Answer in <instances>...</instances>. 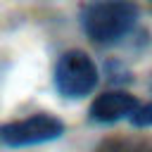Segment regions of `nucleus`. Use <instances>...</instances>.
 I'll return each instance as SVG.
<instances>
[{
    "instance_id": "nucleus-1",
    "label": "nucleus",
    "mask_w": 152,
    "mask_h": 152,
    "mask_svg": "<svg viewBox=\"0 0 152 152\" xmlns=\"http://www.w3.org/2000/svg\"><path fill=\"white\" fill-rule=\"evenodd\" d=\"M138 5L133 0H90L81 10V26L93 43L109 45L133 31Z\"/></svg>"
},
{
    "instance_id": "nucleus-2",
    "label": "nucleus",
    "mask_w": 152,
    "mask_h": 152,
    "mask_svg": "<svg viewBox=\"0 0 152 152\" xmlns=\"http://www.w3.org/2000/svg\"><path fill=\"white\" fill-rule=\"evenodd\" d=\"M97 81H100V71L88 52L66 50L59 55L55 64V88L59 90V95L69 100L86 97L95 90Z\"/></svg>"
},
{
    "instance_id": "nucleus-3",
    "label": "nucleus",
    "mask_w": 152,
    "mask_h": 152,
    "mask_svg": "<svg viewBox=\"0 0 152 152\" xmlns=\"http://www.w3.org/2000/svg\"><path fill=\"white\" fill-rule=\"evenodd\" d=\"M64 133V121L48 114L38 112L19 121H7L0 124V145L5 147H31V145H43L50 140H57Z\"/></svg>"
},
{
    "instance_id": "nucleus-4",
    "label": "nucleus",
    "mask_w": 152,
    "mask_h": 152,
    "mask_svg": "<svg viewBox=\"0 0 152 152\" xmlns=\"http://www.w3.org/2000/svg\"><path fill=\"white\" fill-rule=\"evenodd\" d=\"M138 100L126 90H104L90 104V119L97 124H114L121 119H131L138 112Z\"/></svg>"
},
{
    "instance_id": "nucleus-5",
    "label": "nucleus",
    "mask_w": 152,
    "mask_h": 152,
    "mask_svg": "<svg viewBox=\"0 0 152 152\" xmlns=\"http://www.w3.org/2000/svg\"><path fill=\"white\" fill-rule=\"evenodd\" d=\"M131 124H133V126H140V128L152 126V102H150V104H140L138 112L131 116Z\"/></svg>"
},
{
    "instance_id": "nucleus-6",
    "label": "nucleus",
    "mask_w": 152,
    "mask_h": 152,
    "mask_svg": "<svg viewBox=\"0 0 152 152\" xmlns=\"http://www.w3.org/2000/svg\"><path fill=\"white\" fill-rule=\"evenodd\" d=\"M140 152H152V147H147V150H140Z\"/></svg>"
},
{
    "instance_id": "nucleus-7",
    "label": "nucleus",
    "mask_w": 152,
    "mask_h": 152,
    "mask_svg": "<svg viewBox=\"0 0 152 152\" xmlns=\"http://www.w3.org/2000/svg\"><path fill=\"white\" fill-rule=\"evenodd\" d=\"M150 2H152V0H150Z\"/></svg>"
}]
</instances>
